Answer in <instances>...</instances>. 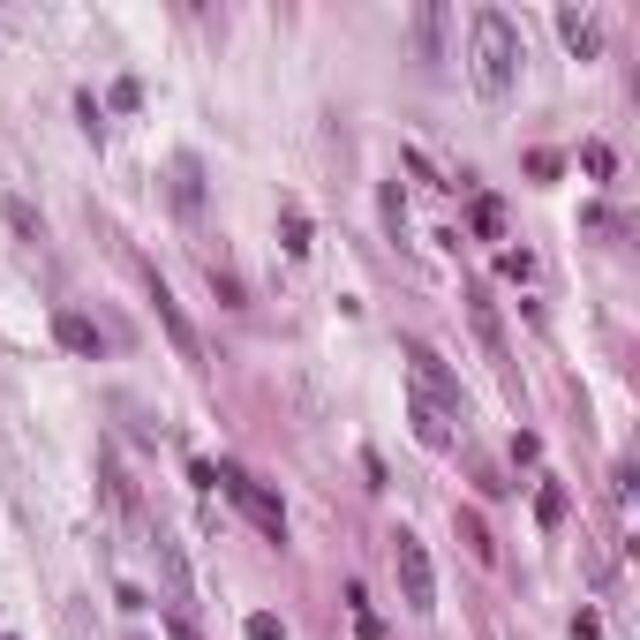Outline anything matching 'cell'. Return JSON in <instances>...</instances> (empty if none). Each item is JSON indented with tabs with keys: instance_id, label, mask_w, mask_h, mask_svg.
I'll list each match as a JSON object with an SVG mask.
<instances>
[{
	"instance_id": "6da1fadb",
	"label": "cell",
	"mask_w": 640,
	"mask_h": 640,
	"mask_svg": "<svg viewBox=\"0 0 640 640\" xmlns=\"http://www.w3.org/2000/svg\"><path fill=\"white\" fill-rule=\"evenodd\" d=\"M520 61H527L520 23H512L505 8H474L468 15V76H474V90H482V98H512Z\"/></svg>"
},
{
	"instance_id": "7a4b0ae2",
	"label": "cell",
	"mask_w": 640,
	"mask_h": 640,
	"mask_svg": "<svg viewBox=\"0 0 640 640\" xmlns=\"http://www.w3.org/2000/svg\"><path fill=\"white\" fill-rule=\"evenodd\" d=\"M212 482H218V490H226V498H234L242 512H249V520L264 527V535H271V543H287V505H279V498H271V490H264L249 468H212Z\"/></svg>"
},
{
	"instance_id": "3957f363",
	"label": "cell",
	"mask_w": 640,
	"mask_h": 640,
	"mask_svg": "<svg viewBox=\"0 0 640 640\" xmlns=\"http://www.w3.org/2000/svg\"><path fill=\"white\" fill-rule=\"evenodd\" d=\"M392 573H399V596H407V610H437V573H429V551L423 535H392Z\"/></svg>"
},
{
	"instance_id": "277c9868",
	"label": "cell",
	"mask_w": 640,
	"mask_h": 640,
	"mask_svg": "<svg viewBox=\"0 0 640 640\" xmlns=\"http://www.w3.org/2000/svg\"><path fill=\"white\" fill-rule=\"evenodd\" d=\"M407 370H415V392H423V399H437L445 415H460V407H468V399H460V377H452V370L437 362V346L407 340Z\"/></svg>"
},
{
	"instance_id": "5b68a950",
	"label": "cell",
	"mask_w": 640,
	"mask_h": 640,
	"mask_svg": "<svg viewBox=\"0 0 640 640\" xmlns=\"http://www.w3.org/2000/svg\"><path fill=\"white\" fill-rule=\"evenodd\" d=\"M445 45H452V8H445V0H423V8H415V61H423V68H445V61H452Z\"/></svg>"
},
{
	"instance_id": "8992f818",
	"label": "cell",
	"mask_w": 640,
	"mask_h": 640,
	"mask_svg": "<svg viewBox=\"0 0 640 640\" xmlns=\"http://www.w3.org/2000/svg\"><path fill=\"white\" fill-rule=\"evenodd\" d=\"M167 196H173V212H204V159L196 151H181L167 167Z\"/></svg>"
},
{
	"instance_id": "52a82bcc",
	"label": "cell",
	"mask_w": 640,
	"mask_h": 640,
	"mask_svg": "<svg viewBox=\"0 0 640 640\" xmlns=\"http://www.w3.org/2000/svg\"><path fill=\"white\" fill-rule=\"evenodd\" d=\"M151 557H159V573H167V596H173V618H189L196 610V588H189V565H181V543H151Z\"/></svg>"
},
{
	"instance_id": "ba28073f",
	"label": "cell",
	"mask_w": 640,
	"mask_h": 640,
	"mask_svg": "<svg viewBox=\"0 0 640 640\" xmlns=\"http://www.w3.org/2000/svg\"><path fill=\"white\" fill-rule=\"evenodd\" d=\"M407 415H415V437H423L429 452H445V445H452V423H460V415H445L437 399H423V392H407Z\"/></svg>"
},
{
	"instance_id": "9c48e42d",
	"label": "cell",
	"mask_w": 640,
	"mask_h": 640,
	"mask_svg": "<svg viewBox=\"0 0 640 640\" xmlns=\"http://www.w3.org/2000/svg\"><path fill=\"white\" fill-rule=\"evenodd\" d=\"M151 301H159V324H167V340L181 346V362H204V340L189 332V317H181V301H173L167 287H151Z\"/></svg>"
},
{
	"instance_id": "30bf717a",
	"label": "cell",
	"mask_w": 640,
	"mask_h": 640,
	"mask_svg": "<svg viewBox=\"0 0 640 640\" xmlns=\"http://www.w3.org/2000/svg\"><path fill=\"white\" fill-rule=\"evenodd\" d=\"M557 31H565V45H573L580 61H596V53H602V31H596V15H580V8H557Z\"/></svg>"
},
{
	"instance_id": "8fae6325",
	"label": "cell",
	"mask_w": 640,
	"mask_h": 640,
	"mask_svg": "<svg viewBox=\"0 0 640 640\" xmlns=\"http://www.w3.org/2000/svg\"><path fill=\"white\" fill-rule=\"evenodd\" d=\"M53 332H61V346H76V354H98V324L76 317V309H61V317H53Z\"/></svg>"
},
{
	"instance_id": "7c38bea8",
	"label": "cell",
	"mask_w": 640,
	"mask_h": 640,
	"mask_svg": "<svg viewBox=\"0 0 640 640\" xmlns=\"http://www.w3.org/2000/svg\"><path fill=\"white\" fill-rule=\"evenodd\" d=\"M279 234H287V256H309V249H317V234H309V212H301V204H287V212H279Z\"/></svg>"
},
{
	"instance_id": "4fadbf2b",
	"label": "cell",
	"mask_w": 640,
	"mask_h": 640,
	"mask_svg": "<svg viewBox=\"0 0 640 640\" xmlns=\"http://www.w3.org/2000/svg\"><path fill=\"white\" fill-rule=\"evenodd\" d=\"M460 543L474 551V565H498V543H490V527H482L474 512H460Z\"/></svg>"
},
{
	"instance_id": "5bb4252c",
	"label": "cell",
	"mask_w": 640,
	"mask_h": 640,
	"mask_svg": "<svg viewBox=\"0 0 640 640\" xmlns=\"http://www.w3.org/2000/svg\"><path fill=\"white\" fill-rule=\"evenodd\" d=\"M474 234H482V242L505 234V204H498V196H474Z\"/></svg>"
},
{
	"instance_id": "9a60e30c",
	"label": "cell",
	"mask_w": 640,
	"mask_h": 640,
	"mask_svg": "<svg viewBox=\"0 0 640 640\" xmlns=\"http://www.w3.org/2000/svg\"><path fill=\"white\" fill-rule=\"evenodd\" d=\"M535 520H543V527H565V490H557V482L535 490Z\"/></svg>"
},
{
	"instance_id": "2e32d148",
	"label": "cell",
	"mask_w": 640,
	"mask_h": 640,
	"mask_svg": "<svg viewBox=\"0 0 640 640\" xmlns=\"http://www.w3.org/2000/svg\"><path fill=\"white\" fill-rule=\"evenodd\" d=\"M8 226H15V234H23V242H39V212H31V204H23V196H8Z\"/></svg>"
},
{
	"instance_id": "e0dca14e",
	"label": "cell",
	"mask_w": 640,
	"mask_h": 640,
	"mask_svg": "<svg viewBox=\"0 0 640 640\" xmlns=\"http://www.w3.org/2000/svg\"><path fill=\"white\" fill-rule=\"evenodd\" d=\"M242 640H287V626H279V618H271V610H256L249 626H242Z\"/></svg>"
},
{
	"instance_id": "ac0fdd59",
	"label": "cell",
	"mask_w": 640,
	"mask_h": 640,
	"mask_svg": "<svg viewBox=\"0 0 640 640\" xmlns=\"http://www.w3.org/2000/svg\"><path fill=\"white\" fill-rule=\"evenodd\" d=\"M498 271H505V279H535V256H527V249H505V256H498Z\"/></svg>"
},
{
	"instance_id": "d6986e66",
	"label": "cell",
	"mask_w": 640,
	"mask_h": 640,
	"mask_svg": "<svg viewBox=\"0 0 640 640\" xmlns=\"http://www.w3.org/2000/svg\"><path fill=\"white\" fill-rule=\"evenodd\" d=\"M76 114H84V136H90V143H98V136H106V121H98V98H90V90H84V98H76Z\"/></svg>"
},
{
	"instance_id": "ffe728a7",
	"label": "cell",
	"mask_w": 640,
	"mask_h": 640,
	"mask_svg": "<svg viewBox=\"0 0 640 640\" xmlns=\"http://www.w3.org/2000/svg\"><path fill=\"white\" fill-rule=\"evenodd\" d=\"M173 640H196V618H173Z\"/></svg>"
},
{
	"instance_id": "44dd1931",
	"label": "cell",
	"mask_w": 640,
	"mask_h": 640,
	"mask_svg": "<svg viewBox=\"0 0 640 640\" xmlns=\"http://www.w3.org/2000/svg\"><path fill=\"white\" fill-rule=\"evenodd\" d=\"M136 640H143V633H136Z\"/></svg>"
}]
</instances>
